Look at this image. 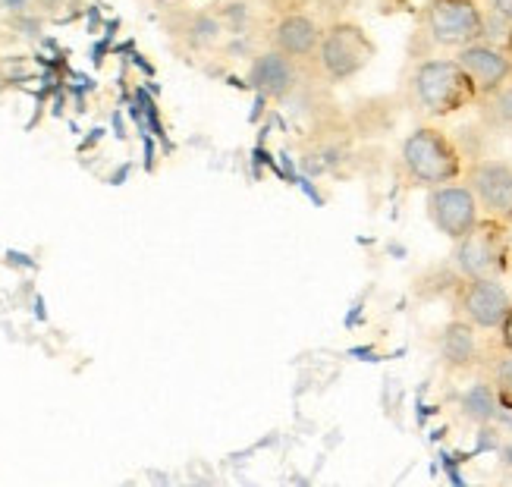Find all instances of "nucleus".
I'll return each mask as SVG.
<instances>
[{
  "label": "nucleus",
  "mask_w": 512,
  "mask_h": 487,
  "mask_svg": "<svg viewBox=\"0 0 512 487\" xmlns=\"http://www.w3.org/2000/svg\"><path fill=\"white\" fill-rule=\"evenodd\" d=\"M465 161L462 148L447 129H440L434 123L415 126L409 136L399 142L396 154V173L409 189H434L443 183H453L465 176Z\"/></svg>",
  "instance_id": "obj_2"
},
{
  "label": "nucleus",
  "mask_w": 512,
  "mask_h": 487,
  "mask_svg": "<svg viewBox=\"0 0 512 487\" xmlns=\"http://www.w3.org/2000/svg\"><path fill=\"white\" fill-rule=\"evenodd\" d=\"M456 412L462 422H469L475 428H494L497 415H500V403H497V393L494 384L487 378V371H475L472 374V384L462 387L456 393Z\"/></svg>",
  "instance_id": "obj_13"
},
{
  "label": "nucleus",
  "mask_w": 512,
  "mask_h": 487,
  "mask_svg": "<svg viewBox=\"0 0 512 487\" xmlns=\"http://www.w3.org/2000/svg\"><path fill=\"white\" fill-rule=\"evenodd\" d=\"M465 183L472 186L481 214L487 217H512V161L503 158H478L465 167Z\"/></svg>",
  "instance_id": "obj_11"
},
{
  "label": "nucleus",
  "mask_w": 512,
  "mask_h": 487,
  "mask_svg": "<svg viewBox=\"0 0 512 487\" xmlns=\"http://www.w3.org/2000/svg\"><path fill=\"white\" fill-rule=\"evenodd\" d=\"M450 268L462 280H503L512 274L506 220L481 214L478 224L453 242Z\"/></svg>",
  "instance_id": "obj_4"
},
{
  "label": "nucleus",
  "mask_w": 512,
  "mask_h": 487,
  "mask_svg": "<svg viewBox=\"0 0 512 487\" xmlns=\"http://www.w3.org/2000/svg\"><path fill=\"white\" fill-rule=\"evenodd\" d=\"M487 7L481 0H425L418 13V29L437 51H462L484 41Z\"/></svg>",
  "instance_id": "obj_5"
},
{
  "label": "nucleus",
  "mask_w": 512,
  "mask_h": 487,
  "mask_svg": "<svg viewBox=\"0 0 512 487\" xmlns=\"http://www.w3.org/2000/svg\"><path fill=\"white\" fill-rule=\"evenodd\" d=\"M453 57L465 70V76L472 79L478 101L500 92V88L512 79V54L506 48H497L491 41H475L469 48L456 51Z\"/></svg>",
  "instance_id": "obj_12"
},
{
  "label": "nucleus",
  "mask_w": 512,
  "mask_h": 487,
  "mask_svg": "<svg viewBox=\"0 0 512 487\" xmlns=\"http://www.w3.org/2000/svg\"><path fill=\"white\" fill-rule=\"evenodd\" d=\"M425 214L440 236L456 242L481 220V205L469 183L453 180V183H443L425 192Z\"/></svg>",
  "instance_id": "obj_8"
},
{
  "label": "nucleus",
  "mask_w": 512,
  "mask_h": 487,
  "mask_svg": "<svg viewBox=\"0 0 512 487\" xmlns=\"http://www.w3.org/2000/svg\"><path fill=\"white\" fill-rule=\"evenodd\" d=\"M509 54H512V41H509Z\"/></svg>",
  "instance_id": "obj_19"
},
{
  "label": "nucleus",
  "mask_w": 512,
  "mask_h": 487,
  "mask_svg": "<svg viewBox=\"0 0 512 487\" xmlns=\"http://www.w3.org/2000/svg\"><path fill=\"white\" fill-rule=\"evenodd\" d=\"M475 107L481 110V120L491 129H512V79L500 88V92L481 98Z\"/></svg>",
  "instance_id": "obj_15"
},
{
  "label": "nucleus",
  "mask_w": 512,
  "mask_h": 487,
  "mask_svg": "<svg viewBox=\"0 0 512 487\" xmlns=\"http://www.w3.org/2000/svg\"><path fill=\"white\" fill-rule=\"evenodd\" d=\"M321 32H324V22H318V16L308 13L305 7L283 10V13H274L271 26H267V44L277 48L280 54L311 66L321 44Z\"/></svg>",
  "instance_id": "obj_10"
},
{
  "label": "nucleus",
  "mask_w": 512,
  "mask_h": 487,
  "mask_svg": "<svg viewBox=\"0 0 512 487\" xmlns=\"http://www.w3.org/2000/svg\"><path fill=\"white\" fill-rule=\"evenodd\" d=\"M437 362L440 368L453 374V378H472L475 371L484 368L487 356H491L494 334H481L462 318H450L437 330Z\"/></svg>",
  "instance_id": "obj_7"
},
{
  "label": "nucleus",
  "mask_w": 512,
  "mask_h": 487,
  "mask_svg": "<svg viewBox=\"0 0 512 487\" xmlns=\"http://www.w3.org/2000/svg\"><path fill=\"white\" fill-rule=\"evenodd\" d=\"M484 371H487V378H491V384H494L500 409L512 412V352L500 349L494 343L491 356H487V362H484Z\"/></svg>",
  "instance_id": "obj_14"
},
{
  "label": "nucleus",
  "mask_w": 512,
  "mask_h": 487,
  "mask_svg": "<svg viewBox=\"0 0 512 487\" xmlns=\"http://www.w3.org/2000/svg\"><path fill=\"white\" fill-rule=\"evenodd\" d=\"M494 343H497L500 349H509V352H512V305H509V312H506L503 324L497 327V334H494Z\"/></svg>",
  "instance_id": "obj_16"
},
{
  "label": "nucleus",
  "mask_w": 512,
  "mask_h": 487,
  "mask_svg": "<svg viewBox=\"0 0 512 487\" xmlns=\"http://www.w3.org/2000/svg\"><path fill=\"white\" fill-rule=\"evenodd\" d=\"M374 57H377V44L362 22L330 19L321 32L318 54L311 60V73L324 85H346L355 76H362Z\"/></svg>",
  "instance_id": "obj_3"
},
{
  "label": "nucleus",
  "mask_w": 512,
  "mask_h": 487,
  "mask_svg": "<svg viewBox=\"0 0 512 487\" xmlns=\"http://www.w3.org/2000/svg\"><path fill=\"white\" fill-rule=\"evenodd\" d=\"M506 230H509V249H512V217H506Z\"/></svg>",
  "instance_id": "obj_18"
},
{
  "label": "nucleus",
  "mask_w": 512,
  "mask_h": 487,
  "mask_svg": "<svg viewBox=\"0 0 512 487\" xmlns=\"http://www.w3.org/2000/svg\"><path fill=\"white\" fill-rule=\"evenodd\" d=\"M512 305V293L503 280H453L450 290V308L453 318L469 321L481 334H497L506 312Z\"/></svg>",
  "instance_id": "obj_6"
},
{
  "label": "nucleus",
  "mask_w": 512,
  "mask_h": 487,
  "mask_svg": "<svg viewBox=\"0 0 512 487\" xmlns=\"http://www.w3.org/2000/svg\"><path fill=\"white\" fill-rule=\"evenodd\" d=\"M484 7H487V13L506 19L509 26H512V0H484Z\"/></svg>",
  "instance_id": "obj_17"
},
{
  "label": "nucleus",
  "mask_w": 512,
  "mask_h": 487,
  "mask_svg": "<svg viewBox=\"0 0 512 487\" xmlns=\"http://www.w3.org/2000/svg\"><path fill=\"white\" fill-rule=\"evenodd\" d=\"M406 98L415 114L425 120H450L462 110H472L478 104V92L472 79L456 63V57L431 54L421 57L406 79Z\"/></svg>",
  "instance_id": "obj_1"
},
{
  "label": "nucleus",
  "mask_w": 512,
  "mask_h": 487,
  "mask_svg": "<svg viewBox=\"0 0 512 487\" xmlns=\"http://www.w3.org/2000/svg\"><path fill=\"white\" fill-rule=\"evenodd\" d=\"M308 73H311V66L280 54L271 44H264L249 60V85L271 104H283L293 98L305 85Z\"/></svg>",
  "instance_id": "obj_9"
}]
</instances>
